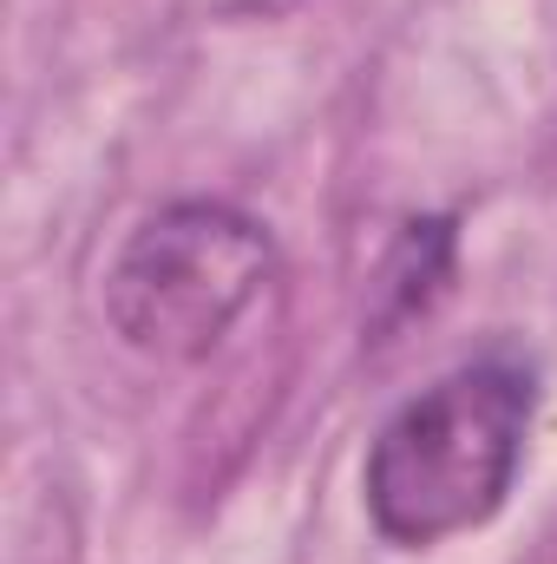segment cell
Instances as JSON below:
<instances>
[{
    "instance_id": "obj_1",
    "label": "cell",
    "mask_w": 557,
    "mask_h": 564,
    "mask_svg": "<svg viewBox=\"0 0 557 564\" xmlns=\"http://www.w3.org/2000/svg\"><path fill=\"white\" fill-rule=\"evenodd\" d=\"M532 414L538 375L518 355H479L401 401L361 466L374 532L401 552H426L499 519L525 466Z\"/></svg>"
},
{
    "instance_id": "obj_2",
    "label": "cell",
    "mask_w": 557,
    "mask_h": 564,
    "mask_svg": "<svg viewBox=\"0 0 557 564\" xmlns=\"http://www.w3.org/2000/svg\"><path fill=\"white\" fill-rule=\"evenodd\" d=\"M276 282V237L217 197L151 210L106 270V322L144 361H210Z\"/></svg>"
},
{
    "instance_id": "obj_3",
    "label": "cell",
    "mask_w": 557,
    "mask_h": 564,
    "mask_svg": "<svg viewBox=\"0 0 557 564\" xmlns=\"http://www.w3.org/2000/svg\"><path fill=\"white\" fill-rule=\"evenodd\" d=\"M452 282V217H414L401 224L381 276H374V335H394L401 322L426 315Z\"/></svg>"
}]
</instances>
